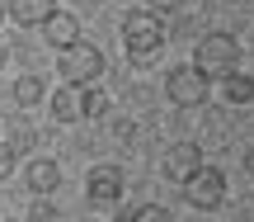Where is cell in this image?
I'll return each mask as SVG.
<instances>
[{"instance_id":"1","label":"cell","mask_w":254,"mask_h":222,"mask_svg":"<svg viewBox=\"0 0 254 222\" xmlns=\"http://www.w3.org/2000/svg\"><path fill=\"white\" fill-rule=\"evenodd\" d=\"M123 43H127V57H132L136 66L151 62V57L160 52V43H165L160 14H155V9H132V14L123 19Z\"/></svg>"},{"instance_id":"2","label":"cell","mask_w":254,"mask_h":222,"mask_svg":"<svg viewBox=\"0 0 254 222\" xmlns=\"http://www.w3.org/2000/svg\"><path fill=\"white\" fill-rule=\"evenodd\" d=\"M57 76H62V85H71V90H85V85H94L104 76V52L94 43H71L57 57Z\"/></svg>"},{"instance_id":"3","label":"cell","mask_w":254,"mask_h":222,"mask_svg":"<svg viewBox=\"0 0 254 222\" xmlns=\"http://www.w3.org/2000/svg\"><path fill=\"white\" fill-rule=\"evenodd\" d=\"M193 66H198L207 81H221L226 71L240 66V43L231 33H207L198 47H193Z\"/></svg>"},{"instance_id":"4","label":"cell","mask_w":254,"mask_h":222,"mask_svg":"<svg viewBox=\"0 0 254 222\" xmlns=\"http://www.w3.org/2000/svg\"><path fill=\"white\" fill-rule=\"evenodd\" d=\"M165 95H170L179 109H198V104H207V76H202L198 66H174V71L165 76Z\"/></svg>"},{"instance_id":"5","label":"cell","mask_w":254,"mask_h":222,"mask_svg":"<svg viewBox=\"0 0 254 222\" xmlns=\"http://www.w3.org/2000/svg\"><path fill=\"white\" fill-rule=\"evenodd\" d=\"M184 189H189V204L207 213V208H221V199H226V175L217 166H198L184 180Z\"/></svg>"},{"instance_id":"6","label":"cell","mask_w":254,"mask_h":222,"mask_svg":"<svg viewBox=\"0 0 254 222\" xmlns=\"http://www.w3.org/2000/svg\"><path fill=\"white\" fill-rule=\"evenodd\" d=\"M43 38L57 47V52H66L71 43H80V19L66 14V9H52V14L43 19Z\"/></svg>"},{"instance_id":"7","label":"cell","mask_w":254,"mask_h":222,"mask_svg":"<svg viewBox=\"0 0 254 222\" xmlns=\"http://www.w3.org/2000/svg\"><path fill=\"white\" fill-rule=\"evenodd\" d=\"M85 194H90V204H113L123 194V170L118 166H94L90 180H85Z\"/></svg>"},{"instance_id":"8","label":"cell","mask_w":254,"mask_h":222,"mask_svg":"<svg viewBox=\"0 0 254 222\" xmlns=\"http://www.w3.org/2000/svg\"><path fill=\"white\" fill-rule=\"evenodd\" d=\"M198 166H202V151L193 147V142H174V147L165 151V175L170 180H189Z\"/></svg>"},{"instance_id":"9","label":"cell","mask_w":254,"mask_h":222,"mask_svg":"<svg viewBox=\"0 0 254 222\" xmlns=\"http://www.w3.org/2000/svg\"><path fill=\"white\" fill-rule=\"evenodd\" d=\"M57 185H62V166L47 156L28 161V194H57Z\"/></svg>"},{"instance_id":"10","label":"cell","mask_w":254,"mask_h":222,"mask_svg":"<svg viewBox=\"0 0 254 222\" xmlns=\"http://www.w3.org/2000/svg\"><path fill=\"white\" fill-rule=\"evenodd\" d=\"M57 9V0H9V19H19L24 28H33V24H43L47 14Z\"/></svg>"},{"instance_id":"11","label":"cell","mask_w":254,"mask_h":222,"mask_svg":"<svg viewBox=\"0 0 254 222\" xmlns=\"http://www.w3.org/2000/svg\"><path fill=\"white\" fill-rule=\"evenodd\" d=\"M221 90H226L231 104H250V100H254V76H245V71H226V76H221Z\"/></svg>"},{"instance_id":"12","label":"cell","mask_w":254,"mask_h":222,"mask_svg":"<svg viewBox=\"0 0 254 222\" xmlns=\"http://www.w3.org/2000/svg\"><path fill=\"white\" fill-rule=\"evenodd\" d=\"M52 118H57V123H75V118H85V113H80V100L71 95V85H62V90L52 95Z\"/></svg>"},{"instance_id":"13","label":"cell","mask_w":254,"mask_h":222,"mask_svg":"<svg viewBox=\"0 0 254 222\" xmlns=\"http://www.w3.org/2000/svg\"><path fill=\"white\" fill-rule=\"evenodd\" d=\"M14 100L24 104V109H33V104L43 100V81H38L33 71H24V76H19V85H14Z\"/></svg>"},{"instance_id":"14","label":"cell","mask_w":254,"mask_h":222,"mask_svg":"<svg viewBox=\"0 0 254 222\" xmlns=\"http://www.w3.org/2000/svg\"><path fill=\"white\" fill-rule=\"evenodd\" d=\"M80 113H85V118H104V113H109V95H104V90H94V85H85Z\"/></svg>"},{"instance_id":"15","label":"cell","mask_w":254,"mask_h":222,"mask_svg":"<svg viewBox=\"0 0 254 222\" xmlns=\"http://www.w3.org/2000/svg\"><path fill=\"white\" fill-rule=\"evenodd\" d=\"M127 218H132V222H160V218H170V213H165L160 204H141V208H132Z\"/></svg>"},{"instance_id":"16","label":"cell","mask_w":254,"mask_h":222,"mask_svg":"<svg viewBox=\"0 0 254 222\" xmlns=\"http://www.w3.org/2000/svg\"><path fill=\"white\" fill-rule=\"evenodd\" d=\"M14 166H19V151H14V147H0V180L14 175Z\"/></svg>"},{"instance_id":"17","label":"cell","mask_w":254,"mask_h":222,"mask_svg":"<svg viewBox=\"0 0 254 222\" xmlns=\"http://www.w3.org/2000/svg\"><path fill=\"white\" fill-rule=\"evenodd\" d=\"M9 147H14L19 156H24V151L33 147V132H28V128H14V142H9Z\"/></svg>"},{"instance_id":"18","label":"cell","mask_w":254,"mask_h":222,"mask_svg":"<svg viewBox=\"0 0 254 222\" xmlns=\"http://www.w3.org/2000/svg\"><path fill=\"white\" fill-rule=\"evenodd\" d=\"M146 5H151L155 14H179V5H184V0H146Z\"/></svg>"},{"instance_id":"19","label":"cell","mask_w":254,"mask_h":222,"mask_svg":"<svg viewBox=\"0 0 254 222\" xmlns=\"http://www.w3.org/2000/svg\"><path fill=\"white\" fill-rule=\"evenodd\" d=\"M5 14H9V0H0V19H5Z\"/></svg>"},{"instance_id":"20","label":"cell","mask_w":254,"mask_h":222,"mask_svg":"<svg viewBox=\"0 0 254 222\" xmlns=\"http://www.w3.org/2000/svg\"><path fill=\"white\" fill-rule=\"evenodd\" d=\"M0 66H5V47H0Z\"/></svg>"}]
</instances>
